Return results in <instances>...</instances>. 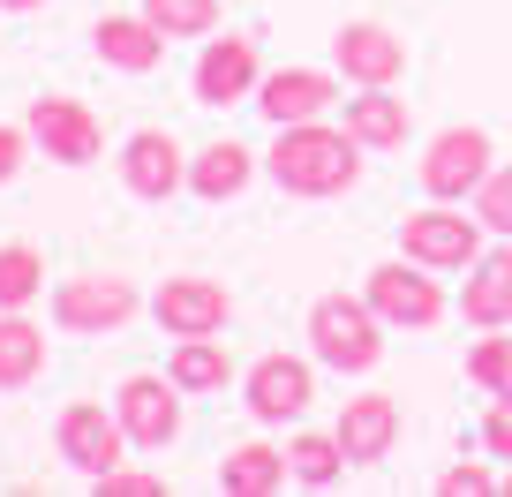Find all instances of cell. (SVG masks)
<instances>
[{
  "label": "cell",
  "instance_id": "6da1fadb",
  "mask_svg": "<svg viewBox=\"0 0 512 497\" xmlns=\"http://www.w3.org/2000/svg\"><path fill=\"white\" fill-rule=\"evenodd\" d=\"M264 174L287 196H347L362 181V136L332 121H287L264 151Z\"/></svg>",
  "mask_w": 512,
  "mask_h": 497
},
{
  "label": "cell",
  "instance_id": "7a4b0ae2",
  "mask_svg": "<svg viewBox=\"0 0 512 497\" xmlns=\"http://www.w3.org/2000/svg\"><path fill=\"white\" fill-rule=\"evenodd\" d=\"M384 332L392 324L369 309V294H324L309 309V354L324 369H339V377H369L384 362Z\"/></svg>",
  "mask_w": 512,
  "mask_h": 497
},
{
  "label": "cell",
  "instance_id": "3957f363",
  "mask_svg": "<svg viewBox=\"0 0 512 497\" xmlns=\"http://www.w3.org/2000/svg\"><path fill=\"white\" fill-rule=\"evenodd\" d=\"M400 257L430 264V272H467V264L482 257V219H467L460 204L430 196L422 211H407V219H400Z\"/></svg>",
  "mask_w": 512,
  "mask_h": 497
},
{
  "label": "cell",
  "instance_id": "277c9868",
  "mask_svg": "<svg viewBox=\"0 0 512 497\" xmlns=\"http://www.w3.org/2000/svg\"><path fill=\"white\" fill-rule=\"evenodd\" d=\"M362 294H369V309H377L392 332H430V324H445V287L430 279V264H415V257H392V264H377V272L362 279Z\"/></svg>",
  "mask_w": 512,
  "mask_h": 497
},
{
  "label": "cell",
  "instance_id": "5b68a950",
  "mask_svg": "<svg viewBox=\"0 0 512 497\" xmlns=\"http://www.w3.org/2000/svg\"><path fill=\"white\" fill-rule=\"evenodd\" d=\"M136 309H144L136 287L113 279V272H76V279L53 287V324H61V332H121Z\"/></svg>",
  "mask_w": 512,
  "mask_h": 497
},
{
  "label": "cell",
  "instance_id": "8992f818",
  "mask_svg": "<svg viewBox=\"0 0 512 497\" xmlns=\"http://www.w3.org/2000/svg\"><path fill=\"white\" fill-rule=\"evenodd\" d=\"M53 445H61V460L76 467V475H113V467L128 460V430H121V415H106L98 400H76V407H61V422H53Z\"/></svg>",
  "mask_w": 512,
  "mask_h": 497
},
{
  "label": "cell",
  "instance_id": "52a82bcc",
  "mask_svg": "<svg viewBox=\"0 0 512 497\" xmlns=\"http://www.w3.org/2000/svg\"><path fill=\"white\" fill-rule=\"evenodd\" d=\"M113 415H121V430H128V445H136V452H166L181 437V385H174V377L136 369V377L113 392Z\"/></svg>",
  "mask_w": 512,
  "mask_h": 497
},
{
  "label": "cell",
  "instance_id": "ba28073f",
  "mask_svg": "<svg viewBox=\"0 0 512 497\" xmlns=\"http://www.w3.org/2000/svg\"><path fill=\"white\" fill-rule=\"evenodd\" d=\"M241 400H249L256 422H294L309 415V400H317V354H264V362H249V377H241Z\"/></svg>",
  "mask_w": 512,
  "mask_h": 497
},
{
  "label": "cell",
  "instance_id": "9c48e42d",
  "mask_svg": "<svg viewBox=\"0 0 512 497\" xmlns=\"http://www.w3.org/2000/svg\"><path fill=\"white\" fill-rule=\"evenodd\" d=\"M422 189L430 196H445V204H467V196L490 181V136L482 129H445V136H430V151H422Z\"/></svg>",
  "mask_w": 512,
  "mask_h": 497
},
{
  "label": "cell",
  "instance_id": "30bf717a",
  "mask_svg": "<svg viewBox=\"0 0 512 497\" xmlns=\"http://www.w3.org/2000/svg\"><path fill=\"white\" fill-rule=\"evenodd\" d=\"M151 317L166 324V339H211L226 332V317H234V294L219 287V279H166L159 294H151Z\"/></svg>",
  "mask_w": 512,
  "mask_h": 497
},
{
  "label": "cell",
  "instance_id": "8fae6325",
  "mask_svg": "<svg viewBox=\"0 0 512 497\" xmlns=\"http://www.w3.org/2000/svg\"><path fill=\"white\" fill-rule=\"evenodd\" d=\"M23 129L38 136V151L61 166H91L98 144H106V129H98V113L76 106V98H31V121Z\"/></svg>",
  "mask_w": 512,
  "mask_h": 497
},
{
  "label": "cell",
  "instance_id": "7c38bea8",
  "mask_svg": "<svg viewBox=\"0 0 512 497\" xmlns=\"http://www.w3.org/2000/svg\"><path fill=\"white\" fill-rule=\"evenodd\" d=\"M189 83H196V106H241V98H256V83H264L256 38H204Z\"/></svg>",
  "mask_w": 512,
  "mask_h": 497
},
{
  "label": "cell",
  "instance_id": "4fadbf2b",
  "mask_svg": "<svg viewBox=\"0 0 512 497\" xmlns=\"http://www.w3.org/2000/svg\"><path fill=\"white\" fill-rule=\"evenodd\" d=\"M121 181H128V196L166 204L174 189H189V159H181V144L166 129H136L121 144Z\"/></svg>",
  "mask_w": 512,
  "mask_h": 497
},
{
  "label": "cell",
  "instance_id": "5bb4252c",
  "mask_svg": "<svg viewBox=\"0 0 512 497\" xmlns=\"http://www.w3.org/2000/svg\"><path fill=\"white\" fill-rule=\"evenodd\" d=\"M256 106H264L272 129H287V121H324V113L339 106V76H324V68H272V76L256 83Z\"/></svg>",
  "mask_w": 512,
  "mask_h": 497
},
{
  "label": "cell",
  "instance_id": "9a60e30c",
  "mask_svg": "<svg viewBox=\"0 0 512 497\" xmlns=\"http://www.w3.org/2000/svg\"><path fill=\"white\" fill-rule=\"evenodd\" d=\"M332 61H339V76H347L354 91H369V83H400L407 76V38H392L384 23H347V31L332 38Z\"/></svg>",
  "mask_w": 512,
  "mask_h": 497
},
{
  "label": "cell",
  "instance_id": "2e32d148",
  "mask_svg": "<svg viewBox=\"0 0 512 497\" xmlns=\"http://www.w3.org/2000/svg\"><path fill=\"white\" fill-rule=\"evenodd\" d=\"M332 430H339V445H347L354 467H377V460H392V445H400V400H392V392H362V400L339 407Z\"/></svg>",
  "mask_w": 512,
  "mask_h": 497
},
{
  "label": "cell",
  "instance_id": "e0dca14e",
  "mask_svg": "<svg viewBox=\"0 0 512 497\" xmlns=\"http://www.w3.org/2000/svg\"><path fill=\"white\" fill-rule=\"evenodd\" d=\"M91 46H98V61L121 68V76H151V68L166 61V46H174V38H166L144 8H136V16H98Z\"/></svg>",
  "mask_w": 512,
  "mask_h": 497
},
{
  "label": "cell",
  "instance_id": "ac0fdd59",
  "mask_svg": "<svg viewBox=\"0 0 512 497\" xmlns=\"http://www.w3.org/2000/svg\"><path fill=\"white\" fill-rule=\"evenodd\" d=\"M460 317L475 324V332H505V324H512V241H505V249H482V257L467 264Z\"/></svg>",
  "mask_w": 512,
  "mask_h": 497
},
{
  "label": "cell",
  "instance_id": "d6986e66",
  "mask_svg": "<svg viewBox=\"0 0 512 497\" xmlns=\"http://www.w3.org/2000/svg\"><path fill=\"white\" fill-rule=\"evenodd\" d=\"M294 482V460L279 445H264V437H256V445H234L219 460V490L226 497H272V490H287Z\"/></svg>",
  "mask_w": 512,
  "mask_h": 497
},
{
  "label": "cell",
  "instance_id": "ffe728a7",
  "mask_svg": "<svg viewBox=\"0 0 512 497\" xmlns=\"http://www.w3.org/2000/svg\"><path fill=\"white\" fill-rule=\"evenodd\" d=\"M256 181V151L234 144V136H219V144H204L189 159V189L204 196V204H226V196H241Z\"/></svg>",
  "mask_w": 512,
  "mask_h": 497
},
{
  "label": "cell",
  "instance_id": "44dd1931",
  "mask_svg": "<svg viewBox=\"0 0 512 497\" xmlns=\"http://www.w3.org/2000/svg\"><path fill=\"white\" fill-rule=\"evenodd\" d=\"M347 129L362 136V151H400L407 144V98H392V83H369L362 98H347Z\"/></svg>",
  "mask_w": 512,
  "mask_h": 497
},
{
  "label": "cell",
  "instance_id": "7402d4cb",
  "mask_svg": "<svg viewBox=\"0 0 512 497\" xmlns=\"http://www.w3.org/2000/svg\"><path fill=\"white\" fill-rule=\"evenodd\" d=\"M46 377V332L23 309H0V392H23Z\"/></svg>",
  "mask_w": 512,
  "mask_h": 497
},
{
  "label": "cell",
  "instance_id": "603a6c76",
  "mask_svg": "<svg viewBox=\"0 0 512 497\" xmlns=\"http://www.w3.org/2000/svg\"><path fill=\"white\" fill-rule=\"evenodd\" d=\"M166 377H174L181 392H226V377H234V354L219 347V332H211V339H181L174 362H166Z\"/></svg>",
  "mask_w": 512,
  "mask_h": 497
},
{
  "label": "cell",
  "instance_id": "cb8c5ba5",
  "mask_svg": "<svg viewBox=\"0 0 512 497\" xmlns=\"http://www.w3.org/2000/svg\"><path fill=\"white\" fill-rule=\"evenodd\" d=\"M287 460H294V482H309V490H332L339 475H347V445H339V430H302L287 445Z\"/></svg>",
  "mask_w": 512,
  "mask_h": 497
},
{
  "label": "cell",
  "instance_id": "d4e9b609",
  "mask_svg": "<svg viewBox=\"0 0 512 497\" xmlns=\"http://www.w3.org/2000/svg\"><path fill=\"white\" fill-rule=\"evenodd\" d=\"M46 287V257L31 241H0V309H31Z\"/></svg>",
  "mask_w": 512,
  "mask_h": 497
},
{
  "label": "cell",
  "instance_id": "484cf974",
  "mask_svg": "<svg viewBox=\"0 0 512 497\" xmlns=\"http://www.w3.org/2000/svg\"><path fill=\"white\" fill-rule=\"evenodd\" d=\"M144 16L166 38H211L219 31V0H144Z\"/></svg>",
  "mask_w": 512,
  "mask_h": 497
},
{
  "label": "cell",
  "instance_id": "4316f807",
  "mask_svg": "<svg viewBox=\"0 0 512 497\" xmlns=\"http://www.w3.org/2000/svg\"><path fill=\"white\" fill-rule=\"evenodd\" d=\"M467 377H475L482 392H512V339H475V347H467Z\"/></svg>",
  "mask_w": 512,
  "mask_h": 497
},
{
  "label": "cell",
  "instance_id": "83f0119b",
  "mask_svg": "<svg viewBox=\"0 0 512 497\" xmlns=\"http://www.w3.org/2000/svg\"><path fill=\"white\" fill-rule=\"evenodd\" d=\"M475 219L512 241V166H490V181L475 189Z\"/></svg>",
  "mask_w": 512,
  "mask_h": 497
},
{
  "label": "cell",
  "instance_id": "f1b7e54d",
  "mask_svg": "<svg viewBox=\"0 0 512 497\" xmlns=\"http://www.w3.org/2000/svg\"><path fill=\"white\" fill-rule=\"evenodd\" d=\"M437 490L445 497H482V490H497V475L482 460H460V467H445V475H437Z\"/></svg>",
  "mask_w": 512,
  "mask_h": 497
},
{
  "label": "cell",
  "instance_id": "f546056e",
  "mask_svg": "<svg viewBox=\"0 0 512 497\" xmlns=\"http://www.w3.org/2000/svg\"><path fill=\"white\" fill-rule=\"evenodd\" d=\"M98 497H166V482L136 475V467H113V475H98Z\"/></svg>",
  "mask_w": 512,
  "mask_h": 497
},
{
  "label": "cell",
  "instance_id": "4dcf8cb0",
  "mask_svg": "<svg viewBox=\"0 0 512 497\" xmlns=\"http://www.w3.org/2000/svg\"><path fill=\"white\" fill-rule=\"evenodd\" d=\"M482 452H490V460H512V392H497L490 422H482Z\"/></svg>",
  "mask_w": 512,
  "mask_h": 497
},
{
  "label": "cell",
  "instance_id": "1f68e13d",
  "mask_svg": "<svg viewBox=\"0 0 512 497\" xmlns=\"http://www.w3.org/2000/svg\"><path fill=\"white\" fill-rule=\"evenodd\" d=\"M31 144H38L31 129H8V121H0V189L23 174V151H31Z\"/></svg>",
  "mask_w": 512,
  "mask_h": 497
},
{
  "label": "cell",
  "instance_id": "d6a6232c",
  "mask_svg": "<svg viewBox=\"0 0 512 497\" xmlns=\"http://www.w3.org/2000/svg\"><path fill=\"white\" fill-rule=\"evenodd\" d=\"M0 8H16V16H31V8H46V0H0Z\"/></svg>",
  "mask_w": 512,
  "mask_h": 497
},
{
  "label": "cell",
  "instance_id": "836d02e7",
  "mask_svg": "<svg viewBox=\"0 0 512 497\" xmlns=\"http://www.w3.org/2000/svg\"><path fill=\"white\" fill-rule=\"evenodd\" d=\"M505 497H512V467H505Z\"/></svg>",
  "mask_w": 512,
  "mask_h": 497
}]
</instances>
